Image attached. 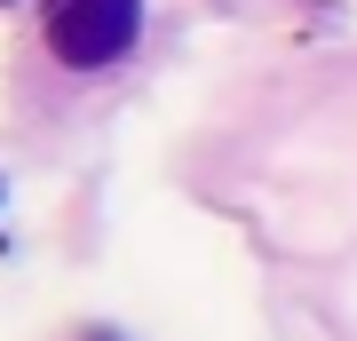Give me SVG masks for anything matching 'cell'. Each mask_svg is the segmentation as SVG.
<instances>
[{
    "label": "cell",
    "mask_w": 357,
    "mask_h": 341,
    "mask_svg": "<svg viewBox=\"0 0 357 341\" xmlns=\"http://www.w3.org/2000/svg\"><path fill=\"white\" fill-rule=\"evenodd\" d=\"M40 40L64 72H112L143 40V0H40Z\"/></svg>",
    "instance_id": "obj_1"
},
{
    "label": "cell",
    "mask_w": 357,
    "mask_h": 341,
    "mask_svg": "<svg viewBox=\"0 0 357 341\" xmlns=\"http://www.w3.org/2000/svg\"><path fill=\"white\" fill-rule=\"evenodd\" d=\"M96 341H112V333H96Z\"/></svg>",
    "instance_id": "obj_2"
},
{
    "label": "cell",
    "mask_w": 357,
    "mask_h": 341,
    "mask_svg": "<svg viewBox=\"0 0 357 341\" xmlns=\"http://www.w3.org/2000/svg\"><path fill=\"white\" fill-rule=\"evenodd\" d=\"M0 8H8V0H0Z\"/></svg>",
    "instance_id": "obj_3"
}]
</instances>
